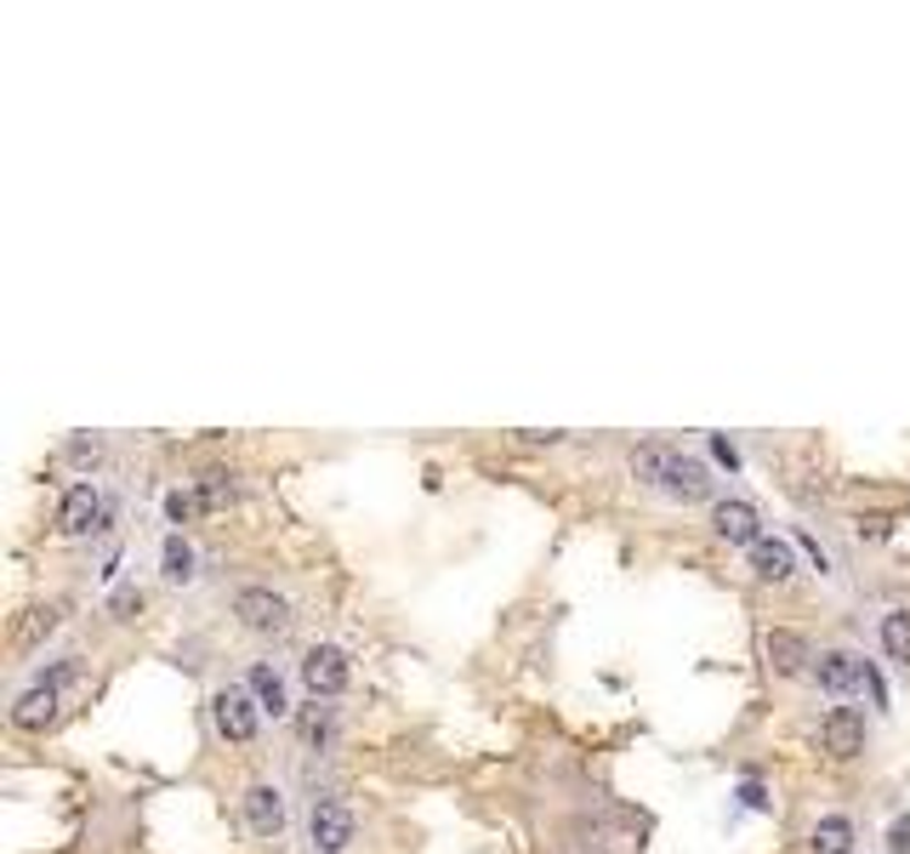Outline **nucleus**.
<instances>
[{
	"label": "nucleus",
	"mask_w": 910,
	"mask_h": 854,
	"mask_svg": "<svg viewBox=\"0 0 910 854\" xmlns=\"http://www.w3.org/2000/svg\"><path fill=\"white\" fill-rule=\"evenodd\" d=\"M632 479L666 490L671 502H705V496H712V473H705V462H694V456L671 450V445H637L632 450Z\"/></svg>",
	"instance_id": "f257e3e1"
},
{
	"label": "nucleus",
	"mask_w": 910,
	"mask_h": 854,
	"mask_svg": "<svg viewBox=\"0 0 910 854\" xmlns=\"http://www.w3.org/2000/svg\"><path fill=\"white\" fill-rule=\"evenodd\" d=\"M211 724H217L222 741L251 746L256 730H262V707H256L251 689H233V683H228V689H217V696H211Z\"/></svg>",
	"instance_id": "f03ea898"
},
{
	"label": "nucleus",
	"mask_w": 910,
	"mask_h": 854,
	"mask_svg": "<svg viewBox=\"0 0 910 854\" xmlns=\"http://www.w3.org/2000/svg\"><path fill=\"white\" fill-rule=\"evenodd\" d=\"M353 667H348V655L336 649V644H314L308 655H301V683L314 689V701H336L348 689Z\"/></svg>",
	"instance_id": "7ed1b4c3"
},
{
	"label": "nucleus",
	"mask_w": 910,
	"mask_h": 854,
	"mask_svg": "<svg viewBox=\"0 0 910 854\" xmlns=\"http://www.w3.org/2000/svg\"><path fill=\"white\" fill-rule=\"evenodd\" d=\"M308 837H314V854H348L353 837H359V820H353L348 803H314Z\"/></svg>",
	"instance_id": "20e7f679"
},
{
	"label": "nucleus",
	"mask_w": 910,
	"mask_h": 854,
	"mask_svg": "<svg viewBox=\"0 0 910 854\" xmlns=\"http://www.w3.org/2000/svg\"><path fill=\"white\" fill-rule=\"evenodd\" d=\"M814 678H820V689L831 701H848V696H859V689L870 683V667L859 661L854 649H825L814 661Z\"/></svg>",
	"instance_id": "39448f33"
},
{
	"label": "nucleus",
	"mask_w": 910,
	"mask_h": 854,
	"mask_svg": "<svg viewBox=\"0 0 910 854\" xmlns=\"http://www.w3.org/2000/svg\"><path fill=\"white\" fill-rule=\"evenodd\" d=\"M233 615H240L251 633H285L290 627V604L274 587H240V593H233Z\"/></svg>",
	"instance_id": "423d86ee"
},
{
	"label": "nucleus",
	"mask_w": 910,
	"mask_h": 854,
	"mask_svg": "<svg viewBox=\"0 0 910 854\" xmlns=\"http://www.w3.org/2000/svg\"><path fill=\"white\" fill-rule=\"evenodd\" d=\"M820 752H831L836 764L859 758V752H865V718H859L854 707H831V712L820 718Z\"/></svg>",
	"instance_id": "0eeeda50"
},
{
	"label": "nucleus",
	"mask_w": 910,
	"mask_h": 854,
	"mask_svg": "<svg viewBox=\"0 0 910 854\" xmlns=\"http://www.w3.org/2000/svg\"><path fill=\"white\" fill-rule=\"evenodd\" d=\"M97 518H103V496H97V484H91V479H80V484L63 490V507H57V530H63V536H86V530H97Z\"/></svg>",
	"instance_id": "6e6552de"
},
{
	"label": "nucleus",
	"mask_w": 910,
	"mask_h": 854,
	"mask_svg": "<svg viewBox=\"0 0 910 854\" xmlns=\"http://www.w3.org/2000/svg\"><path fill=\"white\" fill-rule=\"evenodd\" d=\"M763 649H768V667L780 672V678H802V672H814V661H820V655L808 649L797 633H786V627H774L763 638Z\"/></svg>",
	"instance_id": "1a4fd4ad"
},
{
	"label": "nucleus",
	"mask_w": 910,
	"mask_h": 854,
	"mask_svg": "<svg viewBox=\"0 0 910 854\" xmlns=\"http://www.w3.org/2000/svg\"><path fill=\"white\" fill-rule=\"evenodd\" d=\"M712 524H717V536L728 547H757L763 541V518H757L752 502H717L712 507Z\"/></svg>",
	"instance_id": "9d476101"
},
{
	"label": "nucleus",
	"mask_w": 910,
	"mask_h": 854,
	"mask_svg": "<svg viewBox=\"0 0 910 854\" xmlns=\"http://www.w3.org/2000/svg\"><path fill=\"white\" fill-rule=\"evenodd\" d=\"M245 820H251L256 837H279L285 832V798H279V786L256 780L251 792H245Z\"/></svg>",
	"instance_id": "9b49d317"
},
{
	"label": "nucleus",
	"mask_w": 910,
	"mask_h": 854,
	"mask_svg": "<svg viewBox=\"0 0 910 854\" xmlns=\"http://www.w3.org/2000/svg\"><path fill=\"white\" fill-rule=\"evenodd\" d=\"M57 718V683H35V689H23L18 707H12V724L18 730H46Z\"/></svg>",
	"instance_id": "f8f14e48"
},
{
	"label": "nucleus",
	"mask_w": 910,
	"mask_h": 854,
	"mask_svg": "<svg viewBox=\"0 0 910 854\" xmlns=\"http://www.w3.org/2000/svg\"><path fill=\"white\" fill-rule=\"evenodd\" d=\"M752 570H757V581H791V576H797V552H791V541L763 536V541L752 547Z\"/></svg>",
	"instance_id": "ddd939ff"
},
{
	"label": "nucleus",
	"mask_w": 910,
	"mask_h": 854,
	"mask_svg": "<svg viewBox=\"0 0 910 854\" xmlns=\"http://www.w3.org/2000/svg\"><path fill=\"white\" fill-rule=\"evenodd\" d=\"M245 689H251V696H256V707H262V712H274V718H285V712H290V696H285V678H279L274 667H267V661H256V667L245 672Z\"/></svg>",
	"instance_id": "4468645a"
},
{
	"label": "nucleus",
	"mask_w": 910,
	"mask_h": 854,
	"mask_svg": "<svg viewBox=\"0 0 910 854\" xmlns=\"http://www.w3.org/2000/svg\"><path fill=\"white\" fill-rule=\"evenodd\" d=\"M814 854H854V820L848 814H825L814 826Z\"/></svg>",
	"instance_id": "2eb2a0df"
},
{
	"label": "nucleus",
	"mask_w": 910,
	"mask_h": 854,
	"mask_svg": "<svg viewBox=\"0 0 910 854\" xmlns=\"http://www.w3.org/2000/svg\"><path fill=\"white\" fill-rule=\"evenodd\" d=\"M882 649H888V661L910 667V610H888L882 615Z\"/></svg>",
	"instance_id": "dca6fc26"
},
{
	"label": "nucleus",
	"mask_w": 910,
	"mask_h": 854,
	"mask_svg": "<svg viewBox=\"0 0 910 854\" xmlns=\"http://www.w3.org/2000/svg\"><path fill=\"white\" fill-rule=\"evenodd\" d=\"M160 565H165V581H194V547L183 541V536H165V547H160Z\"/></svg>",
	"instance_id": "f3484780"
},
{
	"label": "nucleus",
	"mask_w": 910,
	"mask_h": 854,
	"mask_svg": "<svg viewBox=\"0 0 910 854\" xmlns=\"http://www.w3.org/2000/svg\"><path fill=\"white\" fill-rule=\"evenodd\" d=\"M296 730H301V741H308V746H325V741H330V712H325L319 701H314V707H301Z\"/></svg>",
	"instance_id": "a211bd4d"
},
{
	"label": "nucleus",
	"mask_w": 910,
	"mask_h": 854,
	"mask_svg": "<svg viewBox=\"0 0 910 854\" xmlns=\"http://www.w3.org/2000/svg\"><path fill=\"white\" fill-rule=\"evenodd\" d=\"M57 621H63V615H57V604H46V610H29V627H23L18 638H23V644H35V638L57 633Z\"/></svg>",
	"instance_id": "6ab92c4d"
},
{
	"label": "nucleus",
	"mask_w": 910,
	"mask_h": 854,
	"mask_svg": "<svg viewBox=\"0 0 910 854\" xmlns=\"http://www.w3.org/2000/svg\"><path fill=\"white\" fill-rule=\"evenodd\" d=\"M194 496H199V507H222V502L233 496V484H228V473H211L206 484L194 490Z\"/></svg>",
	"instance_id": "aec40b11"
},
{
	"label": "nucleus",
	"mask_w": 910,
	"mask_h": 854,
	"mask_svg": "<svg viewBox=\"0 0 910 854\" xmlns=\"http://www.w3.org/2000/svg\"><path fill=\"white\" fill-rule=\"evenodd\" d=\"M165 513H172V518L183 524V518H194V513H199V496H183V490H172V496H165Z\"/></svg>",
	"instance_id": "412c9836"
},
{
	"label": "nucleus",
	"mask_w": 910,
	"mask_h": 854,
	"mask_svg": "<svg viewBox=\"0 0 910 854\" xmlns=\"http://www.w3.org/2000/svg\"><path fill=\"white\" fill-rule=\"evenodd\" d=\"M888 854H910V814H899L888 826Z\"/></svg>",
	"instance_id": "4be33fe9"
},
{
	"label": "nucleus",
	"mask_w": 910,
	"mask_h": 854,
	"mask_svg": "<svg viewBox=\"0 0 910 854\" xmlns=\"http://www.w3.org/2000/svg\"><path fill=\"white\" fill-rule=\"evenodd\" d=\"M797 547H802L808 558H814V570H820V576H831V558H825V547H820L814 536H797Z\"/></svg>",
	"instance_id": "5701e85b"
},
{
	"label": "nucleus",
	"mask_w": 910,
	"mask_h": 854,
	"mask_svg": "<svg viewBox=\"0 0 910 854\" xmlns=\"http://www.w3.org/2000/svg\"><path fill=\"white\" fill-rule=\"evenodd\" d=\"M69 456H75V462H97V456H103V445H97V439H75Z\"/></svg>",
	"instance_id": "b1692460"
},
{
	"label": "nucleus",
	"mask_w": 910,
	"mask_h": 854,
	"mask_svg": "<svg viewBox=\"0 0 910 854\" xmlns=\"http://www.w3.org/2000/svg\"><path fill=\"white\" fill-rule=\"evenodd\" d=\"M114 610L131 615V610H143V593H114Z\"/></svg>",
	"instance_id": "393cba45"
}]
</instances>
